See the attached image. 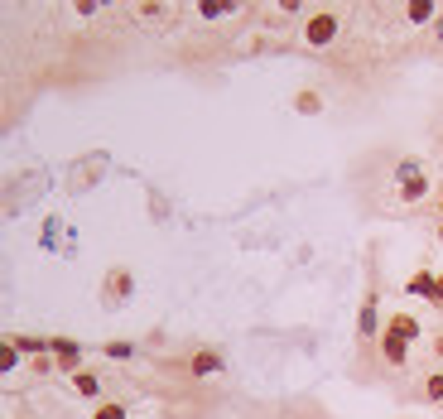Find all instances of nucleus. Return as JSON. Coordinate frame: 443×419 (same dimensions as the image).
Wrapping results in <instances>:
<instances>
[{"mask_svg": "<svg viewBox=\"0 0 443 419\" xmlns=\"http://www.w3.org/2000/svg\"><path fill=\"white\" fill-rule=\"evenodd\" d=\"M395 179H400V198H405V203H419V198L429 193V174H424V169H419L415 159H405Z\"/></svg>", "mask_w": 443, "mask_h": 419, "instance_id": "nucleus-1", "label": "nucleus"}, {"mask_svg": "<svg viewBox=\"0 0 443 419\" xmlns=\"http://www.w3.org/2000/svg\"><path fill=\"white\" fill-rule=\"evenodd\" d=\"M337 29H342V19H337L332 10H323V15H314V19L304 24V44L323 48V44H332V39H337Z\"/></svg>", "mask_w": 443, "mask_h": 419, "instance_id": "nucleus-2", "label": "nucleus"}, {"mask_svg": "<svg viewBox=\"0 0 443 419\" xmlns=\"http://www.w3.org/2000/svg\"><path fill=\"white\" fill-rule=\"evenodd\" d=\"M48 352L58 357L63 371H78V362H82V347H78L73 337H48Z\"/></svg>", "mask_w": 443, "mask_h": 419, "instance_id": "nucleus-3", "label": "nucleus"}, {"mask_svg": "<svg viewBox=\"0 0 443 419\" xmlns=\"http://www.w3.org/2000/svg\"><path fill=\"white\" fill-rule=\"evenodd\" d=\"M102 294H107V304H125V299H130V275H125V270H111L107 285H102Z\"/></svg>", "mask_w": 443, "mask_h": 419, "instance_id": "nucleus-4", "label": "nucleus"}, {"mask_svg": "<svg viewBox=\"0 0 443 419\" xmlns=\"http://www.w3.org/2000/svg\"><path fill=\"white\" fill-rule=\"evenodd\" d=\"M405 352H410V342H405V337H395V332H381V357H386L390 366H405Z\"/></svg>", "mask_w": 443, "mask_h": 419, "instance_id": "nucleus-5", "label": "nucleus"}, {"mask_svg": "<svg viewBox=\"0 0 443 419\" xmlns=\"http://www.w3.org/2000/svg\"><path fill=\"white\" fill-rule=\"evenodd\" d=\"M410 294H419V299H434V304H439V275H429V270L410 275Z\"/></svg>", "mask_w": 443, "mask_h": 419, "instance_id": "nucleus-6", "label": "nucleus"}, {"mask_svg": "<svg viewBox=\"0 0 443 419\" xmlns=\"http://www.w3.org/2000/svg\"><path fill=\"white\" fill-rule=\"evenodd\" d=\"M386 332H395V337L415 342V337H419V318H415V314H395L390 323H386Z\"/></svg>", "mask_w": 443, "mask_h": 419, "instance_id": "nucleus-7", "label": "nucleus"}, {"mask_svg": "<svg viewBox=\"0 0 443 419\" xmlns=\"http://www.w3.org/2000/svg\"><path fill=\"white\" fill-rule=\"evenodd\" d=\"M405 15H410L415 24H429V19H439V5H434V0H410Z\"/></svg>", "mask_w": 443, "mask_h": 419, "instance_id": "nucleus-8", "label": "nucleus"}, {"mask_svg": "<svg viewBox=\"0 0 443 419\" xmlns=\"http://www.w3.org/2000/svg\"><path fill=\"white\" fill-rule=\"evenodd\" d=\"M188 371H193V376H213V371H222V357L217 352H198V357L188 362Z\"/></svg>", "mask_w": 443, "mask_h": 419, "instance_id": "nucleus-9", "label": "nucleus"}, {"mask_svg": "<svg viewBox=\"0 0 443 419\" xmlns=\"http://www.w3.org/2000/svg\"><path fill=\"white\" fill-rule=\"evenodd\" d=\"M73 391H78V395H97V391H102L97 371H73Z\"/></svg>", "mask_w": 443, "mask_h": 419, "instance_id": "nucleus-10", "label": "nucleus"}, {"mask_svg": "<svg viewBox=\"0 0 443 419\" xmlns=\"http://www.w3.org/2000/svg\"><path fill=\"white\" fill-rule=\"evenodd\" d=\"M361 337L366 342L376 337V294H366V304H361Z\"/></svg>", "mask_w": 443, "mask_h": 419, "instance_id": "nucleus-11", "label": "nucleus"}, {"mask_svg": "<svg viewBox=\"0 0 443 419\" xmlns=\"http://www.w3.org/2000/svg\"><path fill=\"white\" fill-rule=\"evenodd\" d=\"M10 337H15V347L29 352V357H44V352H48V337H19V332H10Z\"/></svg>", "mask_w": 443, "mask_h": 419, "instance_id": "nucleus-12", "label": "nucleus"}, {"mask_svg": "<svg viewBox=\"0 0 443 419\" xmlns=\"http://www.w3.org/2000/svg\"><path fill=\"white\" fill-rule=\"evenodd\" d=\"M294 111H304V116H318V111H323V97H318V92H299V97H294Z\"/></svg>", "mask_w": 443, "mask_h": 419, "instance_id": "nucleus-13", "label": "nucleus"}, {"mask_svg": "<svg viewBox=\"0 0 443 419\" xmlns=\"http://www.w3.org/2000/svg\"><path fill=\"white\" fill-rule=\"evenodd\" d=\"M19 362V347H15V337H0V371H10Z\"/></svg>", "mask_w": 443, "mask_h": 419, "instance_id": "nucleus-14", "label": "nucleus"}, {"mask_svg": "<svg viewBox=\"0 0 443 419\" xmlns=\"http://www.w3.org/2000/svg\"><path fill=\"white\" fill-rule=\"evenodd\" d=\"M92 419H125V405H120V400H102V405L92 410Z\"/></svg>", "mask_w": 443, "mask_h": 419, "instance_id": "nucleus-15", "label": "nucleus"}, {"mask_svg": "<svg viewBox=\"0 0 443 419\" xmlns=\"http://www.w3.org/2000/svg\"><path fill=\"white\" fill-rule=\"evenodd\" d=\"M198 10H203V15H231V0H203Z\"/></svg>", "mask_w": 443, "mask_h": 419, "instance_id": "nucleus-16", "label": "nucleus"}, {"mask_svg": "<svg viewBox=\"0 0 443 419\" xmlns=\"http://www.w3.org/2000/svg\"><path fill=\"white\" fill-rule=\"evenodd\" d=\"M424 395H429V400H443V371H439V376H429V381H424Z\"/></svg>", "mask_w": 443, "mask_h": 419, "instance_id": "nucleus-17", "label": "nucleus"}, {"mask_svg": "<svg viewBox=\"0 0 443 419\" xmlns=\"http://www.w3.org/2000/svg\"><path fill=\"white\" fill-rule=\"evenodd\" d=\"M107 357H130V342H107Z\"/></svg>", "mask_w": 443, "mask_h": 419, "instance_id": "nucleus-18", "label": "nucleus"}, {"mask_svg": "<svg viewBox=\"0 0 443 419\" xmlns=\"http://www.w3.org/2000/svg\"><path fill=\"white\" fill-rule=\"evenodd\" d=\"M434 39L443 44V10H439V19H434Z\"/></svg>", "mask_w": 443, "mask_h": 419, "instance_id": "nucleus-19", "label": "nucleus"}, {"mask_svg": "<svg viewBox=\"0 0 443 419\" xmlns=\"http://www.w3.org/2000/svg\"><path fill=\"white\" fill-rule=\"evenodd\" d=\"M434 352H439V357H443V337H434Z\"/></svg>", "mask_w": 443, "mask_h": 419, "instance_id": "nucleus-20", "label": "nucleus"}, {"mask_svg": "<svg viewBox=\"0 0 443 419\" xmlns=\"http://www.w3.org/2000/svg\"><path fill=\"white\" fill-rule=\"evenodd\" d=\"M439 217H443V193H439Z\"/></svg>", "mask_w": 443, "mask_h": 419, "instance_id": "nucleus-21", "label": "nucleus"}, {"mask_svg": "<svg viewBox=\"0 0 443 419\" xmlns=\"http://www.w3.org/2000/svg\"><path fill=\"white\" fill-rule=\"evenodd\" d=\"M439 241H443V222H439Z\"/></svg>", "mask_w": 443, "mask_h": 419, "instance_id": "nucleus-22", "label": "nucleus"}]
</instances>
